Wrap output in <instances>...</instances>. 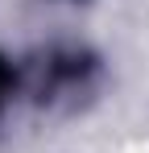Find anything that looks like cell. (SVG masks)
<instances>
[{"label": "cell", "mask_w": 149, "mask_h": 153, "mask_svg": "<svg viewBox=\"0 0 149 153\" xmlns=\"http://www.w3.org/2000/svg\"><path fill=\"white\" fill-rule=\"evenodd\" d=\"M8 87H13V71H8V66L0 62V100L8 95Z\"/></svg>", "instance_id": "obj_1"}]
</instances>
